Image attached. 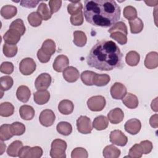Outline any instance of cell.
<instances>
[{"label":"cell","mask_w":158,"mask_h":158,"mask_svg":"<svg viewBox=\"0 0 158 158\" xmlns=\"http://www.w3.org/2000/svg\"><path fill=\"white\" fill-rule=\"evenodd\" d=\"M140 60L139 54L135 51H129L125 57L126 63L130 66H136Z\"/></svg>","instance_id":"4dcf8cb0"},{"label":"cell","mask_w":158,"mask_h":158,"mask_svg":"<svg viewBox=\"0 0 158 158\" xmlns=\"http://www.w3.org/2000/svg\"><path fill=\"white\" fill-rule=\"evenodd\" d=\"M69 59L67 56L65 55H59L57 56L52 65L54 70L57 72H63L69 65Z\"/></svg>","instance_id":"4fadbf2b"},{"label":"cell","mask_w":158,"mask_h":158,"mask_svg":"<svg viewBox=\"0 0 158 158\" xmlns=\"http://www.w3.org/2000/svg\"><path fill=\"white\" fill-rule=\"evenodd\" d=\"M35 110L31 106L23 105L19 108L20 117L25 120H31L35 116Z\"/></svg>","instance_id":"44dd1931"},{"label":"cell","mask_w":158,"mask_h":158,"mask_svg":"<svg viewBox=\"0 0 158 158\" xmlns=\"http://www.w3.org/2000/svg\"><path fill=\"white\" fill-rule=\"evenodd\" d=\"M143 154L141 146L139 144H134L129 150L128 157L130 158H140Z\"/></svg>","instance_id":"b9f144b4"},{"label":"cell","mask_w":158,"mask_h":158,"mask_svg":"<svg viewBox=\"0 0 158 158\" xmlns=\"http://www.w3.org/2000/svg\"><path fill=\"white\" fill-rule=\"evenodd\" d=\"M37 57L40 62L41 63H47L49 61L51 57L46 56L44 54L40 49H39L37 52Z\"/></svg>","instance_id":"db71d44e"},{"label":"cell","mask_w":158,"mask_h":158,"mask_svg":"<svg viewBox=\"0 0 158 158\" xmlns=\"http://www.w3.org/2000/svg\"><path fill=\"white\" fill-rule=\"evenodd\" d=\"M6 148V145L3 143V141H1V153L0 155H2L5 151Z\"/></svg>","instance_id":"6f0895ef"},{"label":"cell","mask_w":158,"mask_h":158,"mask_svg":"<svg viewBox=\"0 0 158 158\" xmlns=\"http://www.w3.org/2000/svg\"><path fill=\"white\" fill-rule=\"evenodd\" d=\"M157 98H156L151 102V109L152 110H154V112H157Z\"/></svg>","instance_id":"9f6ffc18"},{"label":"cell","mask_w":158,"mask_h":158,"mask_svg":"<svg viewBox=\"0 0 158 158\" xmlns=\"http://www.w3.org/2000/svg\"><path fill=\"white\" fill-rule=\"evenodd\" d=\"M28 22L30 25L33 27L40 26L42 23V19L37 12H33L30 13L27 17Z\"/></svg>","instance_id":"f35d334b"},{"label":"cell","mask_w":158,"mask_h":158,"mask_svg":"<svg viewBox=\"0 0 158 158\" xmlns=\"http://www.w3.org/2000/svg\"><path fill=\"white\" fill-rule=\"evenodd\" d=\"M120 154V150L113 144L106 146L102 151V155L105 158H117Z\"/></svg>","instance_id":"d4e9b609"},{"label":"cell","mask_w":158,"mask_h":158,"mask_svg":"<svg viewBox=\"0 0 158 158\" xmlns=\"http://www.w3.org/2000/svg\"><path fill=\"white\" fill-rule=\"evenodd\" d=\"M14 84V80L10 76L6 75L3 76L0 78V85H1V90L2 92V94H3V91H7L10 88H12Z\"/></svg>","instance_id":"d590c367"},{"label":"cell","mask_w":158,"mask_h":158,"mask_svg":"<svg viewBox=\"0 0 158 158\" xmlns=\"http://www.w3.org/2000/svg\"><path fill=\"white\" fill-rule=\"evenodd\" d=\"M109 125L108 119L104 115L96 117L93 122V127L97 130H103L107 128Z\"/></svg>","instance_id":"4316f807"},{"label":"cell","mask_w":158,"mask_h":158,"mask_svg":"<svg viewBox=\"0 0 158 158\" xmlns=\"http://www.w3.org/2000/svg\"><path fill=\"white\" fill-rule=\"evenodd\" d=\"M14 112V107L13 104L9 102H2L0 104V115L2 117H10Z\"/></svg>","instance_id":"1f68e13d"},{"label":"cell","mask_w":158,"mask_h":158,"mask_svg":"<svg viewBox=\"0 0 158 158\" xmlns=\"http://www.w3.org/2000/svg\"><path fill=\"white\" fill-rule=\"evenodd\" d=\"M157 114H155L152 115L149 119V124L150 125L154 128H157L158 127V121H157Z\"/></svg>","instance_id":"11a10c76"},{"label":"cell","mask_w":158,"mask_h":158,"mask_svg":"<svg viewBox=\"0 0 158 158\" xmlns=\"http://www.w3.org/2000/svg\"><path fill=\"white\" fill-rule=\"evenodd\" d=\"M115 31H120L123 34L127 35L128 31L126 24L124 22L120 21L115 23L109 30H108V32L110 33H112Z\"/></svg>","instance_id":"ee69618b"},{"label":"cell","mask_w":158,"mask_h":158,"mask_svg":"<svg viewBox=\"0 0 158 158\" xmlns=\"http://www.w3.org/2000/svg\"><path fill=\"white\" fill-rule=\"evenodd\" d=\"M110 37L117 41L121 45H124L127 43V35L120 31H115L110 33Z\"/></svg>","instance_id":"bcb514c9"},{"label":"cell","mask_w":158,"mask_h":158,"mask_svg":"<svg viewBox=\"0 0 158 158\" xmlns=\"http://www.w3.org/2000/svg\"><path fill=\"white\" fill-rule=\"evenodd\" d=\"M71 23L74 26H80L83 23V12L81 11L76 15H71L70 19Z\"/></svg>","instance_id":"c3c4849f"},{"label":"cell","mask_w":158,"mask_h":158,"mask_svg":"<svg viewBox=\"0 0 158 158\" xmlns=\"http://www.w3.org/2000/svg\"><path fill=\"white\" fill-rule=\"evenodd\" d=\"M106 101L104 96L101 95L94 96L87 101V106L89 109L94 112H99L103 110L106 106Z\"/></svg>","instance_id":"5b68a950"},{"label":"cell","mask_w":158,"mask_h":158,"mask_svg":"<svg viewBox=\"0 0 158 158\" xmlns=\"http://www.w3.org/2000/svg\"><path fill=\"white\" fill-rule=\"evenodd\" d=\"M124 128L127 132L130 135H135L139 132L141 128V123L137 118H131L126 122Z\"/></svg>","instance_id":"7c38bea8"},{"label":"cell","mask_w":158,"mask_h":158,"mask_svg":"<svg viewBox=\"0 0 158 158\" xmlns=\"http://www.w3.org/2000/svg\"><path fill=\"white\" fill-rule=\"evenodd\" d=\"M10 130V125L3 124L0 127V139L1 141H7L13 136Z\"/></svg>","instance_id":"e575fe53"},{"label":"cell","mask_w":158,"mask_h":158,"mask_svg":"<svg viewBox=\"0 0 158 158\" xmlns=\"http://www.w3.org/2000/svg\"><path fill=\"white\" fill-rule=\"evenodd\" d=\"M17 9L12 5H5L1 9V15L5 19H10L16 15Z\"/></svg>","instance_id":"484cf974"},{"label":"cell","mask_w":158,"mask_h":158,"mask_svg":"<svg viewBox=\"0 0 158 158\" xmlns=\"http://www.w3.org/2000/svg\"><path fill=\"white\" fill-rule=\"evenodd\" d=\"M62 5V1L51 0L49 1V6L52 14L57 12L60 8Z\"/></svg>","instance_id":"816d5d0a"},{"label":"cell","mask_w":158,"mask_h":158,"mask_svg":"<svg viewBox=\"0 0 158 158\" xmlns=\"http://www.w3.org/2000/svg\"><path fill=\"white\" fill-rule=\"evenodd\" d=\"M127 91L125 86L119 82H115L110 89L111 96L115 99H122L126 95Z\"/></svg>","instance_id":"8fae6325"},{"label":"cell","mask_w":158,"mask_h":158,"mask_svg":"<svg viewBox=\"0 0 158 158\" xmlns=\"http://www.w3.org/2000/svg\"><path fill=\"white\" fill-rule=\"evenodd\" d=\"M23 147V143L20 140H15L9 144L7 149V155L11 157L19 156V152Z\"/></svg>","instance_id":"83f0119b"},{"label":"cell","mask_w":158,"mask_h":158,"mask_svg":"<svg viewBox=\"0 0 158 158\" xmlns=\"http://www.w3.org/2000/svg\"><path fill=\"white\" fill-rule=\"evenodd\" d=\"M139 144L141 146L143 154H148L150 153L153 148V145L152 142L149 140H144L140 142Z\"/></svg>","instance_id":"f907efd6"},{"label":"cell","mask_w":158,"mask_h":158,"mask_svg":"<svg viewBox=\"0 0 158 158\" xmlns=\"http://www.w3.org/2000/svg\"><path fill=\"white\" fill-rule=\"evenodd\" d=\"M37 12L41 17L42 20H48L49 19H51L52 14L51 10L48 9L46 4L44 2H41L40 4V5L38 7Z\"/></svg>","instance_id":"836d02e7"},{"label":"cell","mask_w":158,"mask_h":158,"mask_svg":"<svg viewBox=\"0 0 158 158\" xmlns=\"http://www.w3.org/2000/svg\"><path fill=\"white\" fill-rule=\"evenodd\" d=\"M122 99L123 104L129 109H135L138 106V99L132 93H127Z\"/></svg>","instance_id":"603a6c76"},{"label":"cell","mask_w":158,"mask_h":158,"mask_svg":"<svg viewBox=\"0 0 158 158\" xmlns=\"http://www.w3.org/2000/svg\"><path fill=\"white\" fill-rule=\"evenodd\" d=\"M110 80V77L107 74H98L94 73L93 77V85L104 86L107 85Z\"/></svg>","instance_id":"cb8c5ba5"},{"label":"cell","mask_w":158,"mask_h":158,"mask_svg":"<svg viewBox=\"0 0 158 158\" xmlns=\"http://www.w3.org/2000/svg\"><path fill=\"white\" fill-rule=\"evenodd\" d=\"M57 131L60 135L68 136L72 132V127L67 122H60L56 126Z\"/></svg>","instance_id":"d6a6232c"},{"label":"cell","mask_w":158,"mask_h":158,"mask_svg":"<svg viewBox=\"0 0 158 158\" xmlns=\"http://www.w3.org/2000/svg\"><path fill=\"white\" fill-rule=\"evenodd\" d=\"M10 130L14 136H20L25 133V126L21 122H15L10 125Z\"/></svg>","instance_id":"74e56055"},{"label":"cell","mask_w":158,"mask_h":158,"mask_svg":"<svg viewBox=\"0 0 158 158\" xmlns=\"http://www.w3.org/2000/svg\"><path fill=\"white\" fill-rule=\"evenodd\" d=\"M74 109V104L69 99H64L58 104L59 111L64 115H69L72 113Z\"/></svg>","instance_id":"ffe728a7"},{"label":"cell","mask_w":158,"mask_h":158,"mask_svg":"<svg viewBox=\"0 0 158 158\" xmlns=\"http://www.w3.org/2000/svg\"><path fill=\"white\" fill-rule=\"evenodd\" d=\"M64 78L69 83H73L78 80L80 76V73L78 69L73 66L67 67L63 71Z\"/></svg>","instance_id":"9a60e30c"},{"label":"cell","mask_w":158,"mask_h":158,"mask_svg":"<svg viewBox=\"0 0 158 158\" xmlns=\"http://www.w3.org/2000/svg\"><path fill=\"white\" fill-rule=\"evenodd\" d=\"M82 9L83 5L80 1H72L67 6V11L72 15L78 14L80 12L82 11Z\"/></svg>","instance_id":"8d00e7d4"},{"label":"cell","mask_w":158,"mask_h":158,"mask_svg":"<svg viewBox=\"0 0 158 158\" xmlns=\"http://www.w3.org/2000/svg\"><path fill=\"white\" fill-rule=\"evenodd\" d=\"M67 143L64 140L56 139L51 145L50 156L52 158H65Z\"/></svg>","instance_id":"3957f363"},{"label":"cell","mask_w":158,"mask_h":158,"mask_svg":"<svg viewBox=\"0 0 158 158\" xmlns=\"http://www.w3.org/2000/svg\"><path fill=\"white\" fill-rule=\"evenodd\" d=\"M144 65L148 69H154L158 67V54L156 51H151L147 54Z\"/></svg>","instance_id":"e0dca14e"},{"label":"cell","mask_w":158,"mask_h":158,"mask_svg":"<svg viewBox=\"0 0 158 158\" xmlns=\"http://www.w3.org/2000/svg\"><path fill=\"white\" fill-rule=\"evenodd\" d=\"M44 54L51 57L56 52V43L51 39L46 40L40 49Z\"/></svg>","instance_id":"7402d4cb"},{"label":"cell","mask_w":158,"mask_h":158,"mask_svg":"<svg viewBox=\"0 0 158 158\" xmlns=\"http://www.w3.org/2000/svg\"><path fill=\"white\" fill-rule=\"evenodd\" d=\"M145 2L148 4V6H155V5L154 4V3H158L157 1H145Z\"/></svg>","instance_id":"680465c9"},{"label":"cell","mask_w":158,"mask_h":158,"mask_svg":"<svg viewBox=\"0 0 158 158\" xmlns=\"http://www.w3.org/2000/svg\"><path fill=\"white\" fill-rule=\"evenodd\" d=\"M9 29H14L18 31L20 33L21 36L24 35L26 30L23 22L20 19H17L13 21L9 26Z\"/></svg>","instance_id":"ab89813d"},{"label":"cell","mask_w":158,"mask_h":158,"mask_svg":"<svg viewBox=\"0 0 158 158\" xmlns=\"http://www.w3.org/2000/svg\"><path fill=\"white\" fill-rule=\"evenodd\" d=\"M43 153V149L40 146L30 147L28 146H23L19 152L20 158H40Z\"/></svg>","instance_id":"277c9868"},{"label":"cell","mask_w":158,"mask_h":158,"mask_svg":"<svg viewBox=\"0 0 158 158\" xmlns=\"http://www.w3.org/2000/svg\"><path fill=\"white\" fill-rule=\"evenodd\" d=\"M120 7L115 1H85V18L93 26L104 28L113 26L120 19Z\"/></svg>","instance_id":"6da1fadb"},{"label":"cell","mask_w":158,"mask_h":158,"mask_svg":"<svg viewBox=\"0 0 158 158\" xmlns=\"http://www.w3.org/2000/svg\"><path fill=\"white\" fill-rule=\"evenodd\" d=\"M95 72L90 70H85L81 74V80L82 82L87 86H93V77Z\"/></svg>","instance_id":"f6af8a7d"},{"label":"cell","mask_w":158,"mask_h":158,"mask_svg":"<svg viewBox=\"0 0 158 158\" xmlns=\"http://www.w3.org/2000/svg\"><path fill=\"white\" fill-rule=\"evenodd\" d=\"M73 42L77 46H84L87 42V37L86 34L82 31H75L73 32Z\"/></svg>","instance_id":"f1b7e54d"},{"label":"cell","mask_w":158,"mask_h":158,"mask_svg":"<svg viewBox=\"0 0 158 158\" xmlns=\"http://www.w3.org/2000/svg\"><path fill=\"white\" fill-rule=\"evenodd\" d=\"M2 50L5 56L7 57H12L17 54L18 48L16 45H12L4 43V44L3 45Z\"/></svg>","instance_id":"60d3db41"},{"label":"cell","mask_w":158,"mask_h":158,"mask_svg":"<svg viewBox=\"0 0 158 158\" xmlns=\"http://www.w3.org/2000/svg\"><path fill=\"white\" fill-rule=\"evenodd\" d=\"M39 2V1H21L20 5L27 8H34Z\"/></svg>","instance_id":"f5cc1de1"},{"label":"cell","mask_w":158,"mask_h":158,"mask_svg":"<svg viewBox=\"0 0 158 158\" xmlns=\"http://www.w3.org/2000/svg\"><path fill=\"white\" fill-rule=\"evenodd\" d=\"M36 64L34 60L30 57L23 59L19 64V70L23 75H30L36 70Z\"/></svg>","instance_id":"8992f818"},{"label":"cell","mask_w":158,"mask_h":158,"mask_svg":"<svg viewBox=\"0 0 158 158\" xmlns=\"http://www.w3.org/2000/svg\"><path fill=\"white\" fill-rule=\"evenodd\" d=\"M124 118V113L120 108L116 107L109 112L107 114V119L112 124H118L120 123Z\"/></svg>","instance_id":"2e32d148"},{"label":"cell","mask_w":158,"mask_h":158,"mask_svg":"<svg viewBox=\"0 0 158 158\" xmlns=\"http://www.w3.org/2000/svg\"><path fill=\"white\" fill-rule=\"evenodd\" d=\"M123 17L129 21L132 20L137 17V10L134 7L127 6L123 9Z\"/></svg>","instance_id":"7bdbcfd3"},{"label":"cell","mask_w":158,"mask_h":158,"mask_svg":"<svg viewBox=\"0 0 158 158\" xmlns=\"http://www.w3.org/2000/svg\"><path fill=\"white\" fill-rule=\"evenodd\" d=\"M20 33L14 29L8 30L3 36V39L5 43L15 45L20 40Z\"/></svg>","instance_id":"5bb4252c"},{"label":"cell","mask_w":158,"mask_h":158,"mask_svg":"<svg viewBox=\"0 0 158 158\" xmlns=\"http://www.w3.org/2000/svg\"><path fill=\"white\" fill-rule=\"evenodd\" d=\"M109 139L111 143L119 146H125L128 142L127 136L120 130H115L110 132Z\"/></svg>","instance_id":"ba28073f"},{"label":"cell","mask_w":158,"mask_h":158,"mask_svg":"<svg viewBox=\"0 0 158 158\" xmlns=\"http://www.w3.org/2000/svg\"><path fill=\"white\" fill-rule=\"evenodd\" d=\"M129 24L130 27V31L132 34H137L141 32L144 27L143 22L138 17H136L132 20H130Z\"/></svg>","instance_id":"f546056e"},{"label":"cell","mask_w":158,"mask_h":158,"mask_svg":"<svg viewBox=\"0 0 158 158\" xmlns=\"http://www.w3.org/2000/svg\"><path fill=\"white\" fill-rule=\"evenodd\" d=\"M50 99V93L48 90H39L33 93L34 101L38 105L46 104Z\"/></svg>","instance_id":"ac0fdd59"},{"label":"cell","mask_w":158,"mask_h":158,"mask_svg":"<svg viewBox=\"0 0 158 158\" xmlns=\"http://www.w3.org/2000/svg\"><path fill=\"white\" fill-rule=\"evenodd\" d=\"M14 65L10 62H4L1 64L0 71L5 74H11L14 71Z\"/></svg>","instance_id":"681fc988"},{"label":"cell","mask_w":158,"mask_h":158,"mask_svg":"<svg viewBox=\"0 0 158 158\" xmlns=\"http://www.w3.org/2000/svg\"><path fill=\"white\" fill-rule=\"evenodd\" d=\"M88 157V154L87 151L81 147H78L75 148L71 152V157L72 158H87Z\"/></svg>","instance_id":"7dc6e473"},{"label":"cell","mask_w":158,"mask_h":158,"mask_svg":"<svg viewBox=\"0 0 158 158\" xmlns=\"http://www.w3.org/2000/svg\"><path fill=\"white\" fill-rule=\"evenodd\" d=\"M52 81L51 77L48 73H42L36 78L35 86L36 89L39 90H46L51 85Z\"/></svg>","instance_id":"9c48e42d"},{"label":"cell","mask_w":158,"mask_h":158,"mask_svg":"<svg viewBox=\"0 0 158 158\" xmlns=\"http://www.w3.org/2000/svg\"><path fill=\"white\" fill-rule=\"evenodd\" d=\"M56 115L54 112L51 109L43 110L39 117V121L40 123L46 127H51L54 123Z\"/></svg>","instance_id":"30bf717a"},{"label":"cell","mask_w":158,"mask_h":158,"mask_svg":"<svg viewBox=\"0 0 158 158\" xmlns=\"http://www.w3.org/2000/svg\"><path fill=\"white\" fill-rule=\"evenodd\" d=\"M122 54L115 43L102 40L96 43L86 57L88 65L102 71H110L118 67Z\"/></svg>","instance_id":"7a4b0ae2"},{"label":"cell","mask_w":158,"mask_h":158,"mask_svg":"<svg viewBox=\"0 0 158 158\" xmlns=\"http://www.w3.org/2000/svg\"><path fill=\"white\" fill-rule=\"evenodd\" d=\"M78 131L82 134H89L93 130L91 119L85 115L80 116L77 120Z\"/></svg>","instance_id":"52a82bcc"},{"label":"cell","mask_w":158,"mask_h":158,"mask_svg":"<svg viewBox=\"0 0 158 158\" xmlns=\"http://www.w3.org/2000/svg\"><path fill=\"white\" fill-rule=\"evenodd\" d=\"M16 96L19 101L25 103L28 101L31 96V91L28 86L21 85L17 89Z\"/></svg>","instance_id":"d6986e66"}]
</instances>
